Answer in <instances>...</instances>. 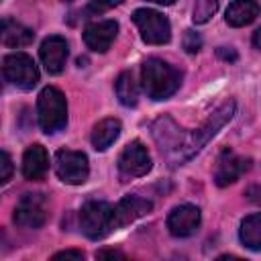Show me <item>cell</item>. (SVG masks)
I'll return each instance as SVG.
<instances>
[{
	"label": "cell",
	"mask_w": 261,
	"mask_h": 261,
	"mask_svg": "<svg viewBox=\"0 0 261 261\" xmlns=\"http://www.w3.org/2000/svg\"><path fill=\"white\" fill-rule=\"evenodd\" d=\"M153 204L141 196H124L118 204H114V228H122L133 220L151 212Z\"/></svg>",
	"instance_id": "obj_13"
},
{
	"label": "cell",
	"mask_w": 261,
	"mask_h": 261,
	"mask_svg": "<svg viewBox=\"0 0 261 261\" xmlns=\"http://www.w3.org/2000/svg\"><path fill=\"white\" fill-rule=\"evenodd\" d=\"M116 33H118V22L116 20H112V18L96 20V22H90L84 29V41L92 51L104 53V51L110 49L112 41L116 39Z\"/></svg>",
	"instance_id": "obj_12"
},
{
	"label": "cell",
	"mask_w": 261,
	"mask_h": 261,
	"mask_svg": "<svg viewBox=\"0 0 261 261\" xmlns=\"http://www.w3.org/2000/svg\"><path fill=\"white\" fill-rule=\"evenodd\" d=\"M239 237H241V241L247 249L261 251V212L251 214L241 222Z\"/></svg>",
	"instance_id": "obj_18"
},
{
	"label": "cell",
	"mask_w": 261,
	"mask_h": 261,
	"mask_svg": "<svg viewBox=\"0 0 261 261\" xmlns=\"http://www.w3.org/2000/svg\"><path fill=\"white\" fill-rule=\"evenodd\" d=\"M151 169V157L147 153V147L141 141H133L124 147V151L118 157V171L120 177H141Z\"/></svg>",
	"instance_id": "obj_8"
},
{
	"label": "cell",
	"mask_w": 261,
	"mask_h": 261,
	"mask_svg": "<svg viewBox=\"0 0 261 261\" xmlns=\"http://www.w3.org/2000/svg\"><path fill=\"white\" fill-rule=\"evenodd\" d=\"M37 116H39V126L43 133L53 135L65 128L67 124V102L61 90L55 86H47L41 90L37 98Z\"/></svg>",
	"instance_id": "obj_2"
},
{
	"label": "cell",
	"mask_w": 261,
	"mask_h": 261,
	"mask_svg": "<svg viewBox=\"0 0 261 261\" xmlns=\"http://www.w3.org/2000/svg\"><path fill=\"white\" fill-rule=\"evenodd\" d=\"M218 55H220L222 59H230V61H234V59H237V53H234L232 49H228V51H226V47H220V49H218Z\"/></svg>",
	"instance_id": "obj_26"
},
{
	"label": "cell",
	"mask_w": 261,
	"mask_h": 261,
	"mask_svg": "<svg viewBox=\"0 0 261 261\" xmlns=\"http://www.w3.org/2000/svg\"><path fill=\"white\" fill-rule=\"evenodd\" d=\"M114 90H116V98L122 106H137L139 102V86L133 77L130 71H122L118 77H116V84H114Z\"/></svg>",
	"instance_id": "obj_19"
},
{
	"label": "cell",
	"mask_w": 261,
	"mask_h": 261,
	"mask_svg": "<svg viewBox=\"0 0 261 261\" xmlns=\"http://www.w3.org/2000/svg\"><path fill=\"white\" fill-rule=\"evenodd\" d=\"M216 261H245V259H241V257H237V255H222V257H218Z\"/></svg>",
	"instance_id": "obj_28"
},
{
	"label": "cell",
	"mask_w": 261,
	"mask_h": 261,
	"mask_svg": "<svg viewBox=\"0 0 261 261\" xmlns=\"http://www.w3.org/2000/svg\"><path fill=\"white\" fill-rule=\"evenodd\" d=\"M67 41L59 35H51L47 37L43 43H41V49H39V55H41V61L47 69V73L51 75H57L63 71L65 67V61H67Z\"/></svg>",
	"instance_id": "obj_11"
},
{
	"label": "cell",
	"mask_w": 261,
	"mask_h": 261,
	"mask_svg": "<svg viewBox=\"0 0 261 261\" xmlns=\"http://www.w3.org/2000/svg\"><path fill=\"white\" fill-rule=\"evenodd\" d=\"M0 39L6 47H24V45L33 43L35 33H33V29L24 27L22 22H16L14 18H2Z\"/></svg>",
	"instance_id": "obj_15"
},
{
	"label": "cell",
	"mask_w": 261,
	"mask_h": 261,
	"mask_svg": "<svg viewBox=\"0 0 261 261\" xmlns=\"http://www.w3.org/2000/svg\"><path fill=\"white\" fill-rule=\"evenodd\" d=\"M49 261H84V253L77 249H65V251L55 253Z\"/></svg>",
	"instance_id": "obj_23"
},
{
	"label": "cell",
	"mask_w": 261,
	"mask_h": 261,
	"mask_svg": "<svg viewBox=\"0 0 261 261\" xmlns=\"http://www.w3.org/2000/svg\"><path fill=\"white\" fill-rule=\"evenodd\" d=\"M120 135V120L118 118H104L92 130V145L96 151H106Z\"/></svg>",
	"instance_id": "obj_17"
},
{
	"label": "cell",
	"mask_w": 261,
	"mask_h": 261,
	"mask_svg": "<svg viewBox=\"0 0 261 261\" xmlns=\"http://www.w3.org/2000/svg\"><path fill=\"white\" fill-rule=\"evenodd\" d=\"M133 22L141 33V39L149 45H163L171 39V24L167 16L153 8H137L133 12Z\"/></svg>",
	"instance_id": "obj_4"
},
{
	"label": "cell",
	"mask_w": 261,
	"mask_h": 261,
	"mask_svg": "<svg viewBox=\"0 0 261 261\" xmlns=\"http://www.w3.org/2000/svg\"><path fill=\"white\" fill-rule=\"evenodd\" d=\"M49 218V202L43 194H22L14 206V222L27 228H39Z\"/></svg>",
	"instance_id": "obj_7"
},
{
	"label": "cell",
	"mask_w": 261,
	"mask_h": 261,
	"mask_svg": "<svg viewBox=\"0 0 261 261\" xmlns=\"http://www.w3.org/2000/svg\"><path fill=\"white\" fill-rule=\"evenodd\" d=\"M0 167H2L0 181L6 184V181L10 179V175H12V161H10V155H8L6 151H2V155H0Z\"/></svg>",
	"instance_id": "obj_24"
},
{
	"label": "cell",
	"mask_w": 261,
	"mask_h": 261,
	"mask_svg": "<svg viewBox=\"0 0 261 261\" xmlns=\"http://www.w3.org/2000/svg\"><path fill=\"white\" fill-rule=\"evenodd\" d=\"M200 226V208L194 204H179L167 216V228L173 237H190Z\"/></svg>",
	"instance_id": "obj_10"
},
{
	"label": "cell",
	"mask_w": 261,
	"mask_h": 261,
	"mask_svg": "<svg viewBox=\"0 0 261 261\" xmlns=\"http://www.w3.org/2000/svg\"><path fill=\"white\" fill-rule=\"evenodd\" d=\"M49 169V153L43 145H31L22 155V175L27 179H41Z\"/></svg>",
	"instance_id": "obj_14"
},
{
	"label": "cell",
	"mask_w": 261,
	"mask_h": 261,
	"mask_svg": "<svg viewBox=\"0 0 261 261\" xmlns=\"http://www.w3.org/2000/svg\"><path fill=\"white\" fill-rule=\"evenodd\" d=\"M80 226L82 232L88 239H104L108 232L116 230L114 228V206L108 202L92 200L86 202L80 210Z\"/></svg>",
	"instance_id": "obj_3"
},
{
	"label": "cell",
	"mask_w": 261,
	"mask_h": 261,
	"mask_svg": "<svg viewBox=\"0 0 261 261\" xmlns=\"http://www.w3.org/2000/svg\"><path fill=\"white\" fill-rule=\"evenodd\" d=\"M55 173L61 181L69 186H80L88 179L90 173V163L86 153L82 151H71V149H59L55 153Z\"/></svg>",
	"instance_id": "obj_6"
},
{
	"label": "cell",
	"mask_w": 261,
	"mask_h": 261,
	"mask_svg": "<svg viewBox=\"0 0 261 261\" xmlns=\"http://www.w3.org/2000/svg\"><path fill=\"white\" fill-rule=\"evenodd\" d=\"M249 167H251V159L249 157H241V155L224 149L222 155L218 157L214 179H216V184L220 188H224L228 184H234L245 171H249Z\"/></svg>",
	"instance_id": "obj_9"
},
{
	"label": "cell",
	"mask_w": 261,
	"mask_h": 261,
	"mask_svg": "<svg viewBox=\"0 0 261 261\" xmlns=\"http://www.w3.org/2000/svg\"><path fill=\"white\" fill-rule=\"evenodd\" d=\"M141 82H143L145 94L151 100H165L177 92L181 84V73L167 61L151 57L143 63Z\"/></svg>",
	"instance_id": "obj_1"
},
{
	"label": "cell",
	"mask_w": 261,
	"mask_h": 261,
	"mask_svg": "<svg viewBox=\"0 0 261 261\" xmlns=\"http://www.w3.org/2000/svg\"><path fill=\"white\" fill-rule=\"evenodd\" d=\"M253 45H255V47L261 51V27H259V29L253 33Z\"/></svg>",
	"instance_id": "obj_27"
},
{
	"label": "cell",
	"mask_w": 261,
	"mask_h": 261,
	"mask_svg": "<svg viewBox=\"0 0 261 261\" xmlns=\"http://www.w3.org/2000/svg\"><path fill=\"white\" fill-rule=\"evenodd\" d=\"M200 45H202L200 35L194 33V31H186V35H184V49H186L188 53H196V51L200 49Z\"/></svg>",
	"instance_id": "obj_22"
},
{
	"label": "cell",
	"mask_w": 261,
	"mask_h": 261,
	"mask_svg": "<svg viewBox=\"0 0 261 261\" xmlns=\"http://www.w3.org/2000/svg\"><path fill=\"white\" fill-rule=\"evenodd\" d=\"M2 73L6 82L20 90H33L39 82V69L31 55L27 53H10L2 59Z\"/></svg>",
	"instance_id": "obj_5"
},
{
	"label": "cell",
	"mask_w": 261,
	"mask_h": 261,
	"mask_svg": "<svg viewBox=\"0 0 261 261\" xmlns=\"http://www.w3.org/2000/svg\"><path fill=\"white\" fill-rule=\"evenodd\" d=\"M216 10H218V2H216V0H198V2L194 4V16H192V20H194L196 24L208 22L210 16H212Z\"/></svg>",
	"instance_id": "obj_20"
},
{
	"label": "cell",
	"mask_w": 261,
	"mask_h": 261,
	"mask_svg": "<svg viewBox=\"0 0 261 261\" xmlns=\"http://www.w3.org/2000/svg\"><path fill=\"white\" fill-rule=\"evenodd\" d=\"M245 196H247L249 202H253V204H261V186H251V188H247Z\"/></svg>",
	"instance_id": "obj_25"
},
{
	"label": "cell",
	"mask_w": 261,
	"mask_h": 261,
	"mask_svg": "<svg viewBox=\"0 0 261 261\" xmlns=\"http://www.w3.org/2000/svg\"><path fill=\"white\" fill-rule=\"evenodd\" d=\"M261 14V6L253 0H237V2H230L228 8H226V22L230 27H245V24H251L257 16Z\"/></svg>",
	"instance_id": "obj_16"
},
{
	"label": "cell",
	"mask_w": 261,
	"mask_h": 261,
	"mask_svg": "<svg viewBox=\"0 0 261 261\" xmlns=\"http://www.w3.org/2000/svg\"><path fill=\"white\" fill-rule=\"evenodd\" d=\"M96 261H133L130 257H126L122 251L118 249H102L96 255Z\"/></svg>",
	"instance_id": "obj_21"
}]
</instances>
